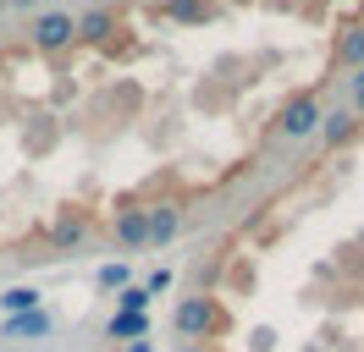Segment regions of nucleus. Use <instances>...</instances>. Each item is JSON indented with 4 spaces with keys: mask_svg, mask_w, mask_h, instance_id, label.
I'll return each instance as SVG.
<instances>
[{
    "mask_svg": "<svg viewBox=\"0 0 364 352\" xmlns=\"http://www.w3.org/2000/svg\"><path fill=\"white\" fill-rule=\"evenodd\" d=\"M171 325H177V336L182 341H188V347H205V341H215V336H227V308L215 303V297H205V292H199V297H182L177 303V319H171Z\"/></svg>",
    "mask_w": 364,
    "mask_h": 352,
    "instance_id": "1",
    "label": "nucleus"
},
{
    "mask_svg": "<svg viewBox=\"0 0 364 352\" xmlns=\"http://www.w3.org/2000/svg\"><path fill=\"white\" fill-rule=\"evenodd\" d=\"M276 132L282 138H309V132H320V99L315 94H293L287 105H282V116H276Z\"/></svg>",
    "mask_w": 364,
    "mask_h": 352,
    "instance_id": "2",
    "label": "nucleus"
},
{
    "mask_svg": "<svg viewBox=\"0 0 364 352\" xmlns=\"http://www.w3.org/2000/svg\"><path fill=\"white\" fill-rule=\"evenodd\" d=\"M28 33H33V44H39L45 55H55V50L72 44V11H39V17L28 22Z\"/></svg>",
    "mask_w": 364,
    "mask_h": 352,
    "instance_id": "3",
    "label": "nucleus"
},
{
    "mask_svg": "<svg viewBox=\"0 0 364 352\" xmlns=\"http://www.w3.org/2000/svg\"><path fill=\"white\" fill-rule=\"evenodd\" d=\"M94 231V220L83 215V209H61L55 215V226H50V242H55V253H72V248H83Z\"/></svg>",
    "mask_w": 364,
    "mask_h": 352,
    "instance_id": "4",
    "label": "nucleus"
},
{
    "mask_svg": "<svg viewBox=\"0 0 364 352\" xmlns=\"http://www.w3.org/2000/svg\"><path fill=\"white\" fill-rule=\"evenodd\" d=\"M111 231H116V242H122V248H149V220H144V209H138V204L116 209Z\"/></svg>",
    "mask_w": 364,
    "mask_h": 352,
    "instance_id": "5",
    "label": "nucleus"
},
{
    "mask_svg": "<svg viewBox=\"0 0 364 352\" xmlns=\"http://www.w3.org/2000/svg\"><path fill=\"white\" fill-rule=\"evenodd\" d=\"M144 220H149V248H166V242L182 231V209L177 204H149Z\"/></svg>",
    "mask_w": 364,
    "mask_h": 352,
    "instance_id": "6",
    "label": "nucleus"
},
{
    "mask_svg": "<svg viewBox=\"0 0 364 352\" xmlns=\"http://www.w3.org/2000/svg\"><path fill=\"white\" fill-rule=\"evenodd\" d=\"M111 33H116L111 6H94V11H83V17L72 22V39H83V44H105Z\"/></svg>",
    "mask_w": 364,
    "mask_h": 352,
    "instance_id": "7",
    "label": "nucleus"
},
{
    "mask_svg": "<svg viewBox=\"0 0 364 352\" xmlns=\"http://www.w3.org/2000/svg\"><path fill=\"white\" fill-rule=\"evenodd\" d=\"M160 17L188 22V28H205V22L215 17V6H210V0H160Z\"/></svg>",
    "mask_w": 364,
    "mask_h": 352,
    "instance_id": "8",
    "label": "nucleus"
},
{
    "mask_svg": "<svg viewBox=\"0 0 364 352\" xmlns=\"http://www.w3.org/2000/svg\"><path fill=\"white\" fill-rule=\"evenodd\" d=\"M320 132H326V143H331V149H342V143H353V138H359V116H353V110H337V116H320Z\"/></svg>",
    "mask_w": 364,
    "mask_h": 352,
    "instance_id": "9",
    "label": "nucleus"
},
{
    "mask_svg": "<svg viewBox=\"0 0 364 352\" xmlns=\"http://www.w3.org/2000/svg\"><path fill=\"white\" fill-rule=\"evenodd\" d=\"M6 336H28V341H39V336H50V314H45V308L11 314V319H6Z\"/></svg>",
    "mask_w": 364,
    "mask_h": 352,
    "instance_id": "10",
    "label": "nucleus"
},
{
    "mask_svg": "<svg viewBox=\"0 0 364 352\" xmlns=\"http://www.w3.org/2000/svg\"><path fill=\"white\" fill-rule=\"evenodd\" d=\"M144 330H149L144 314H111V319H105V336H111V341H144Z\"/></svg>",
    "mask_w": 364,
    "mask_h": 352,
    "instance_id": "11",
    "label": "nucleus"
},
{
    "mask_svg": "<svg viewBox=\"0 0 364 352\" xmlns=\"http://www.w3.org/2000/svg\"><path fill=\"white\" fill-rule=\"evenodd\" d=\"M337 66H353V72L364 66V22H353V28L337 39Z\"/></svg>",
    "mask_w": 364,
    "mask_h": 352,
    "instance_id": "12",
    "label": "nucleus"
},
{
    "mask_svg": "<svg viewBox=\"0 0 364 352\" xmlns=\"http://www.w3.org/2000/svg\"><path fill=\"white\" fill-rule=\"evenodd\" d=\"M0 303H6V319L28 314V308H39V286H11V292H0Z\"/></svg>",
    "mask_w": 364,
    "mask_h": 352,
    "instance_id": "13",
    "label": "nucleus"
},
{
    "mask_svg": "<svg viewBox=\"0 0 364 352\" xmlns=\"http://www.w3.org/2000/svg\"><path fill=\"white\" fill-rule=\"evenodd\" d=\"M94 281H100V292H122V286H133V275H127V264H105Z\"/></svg>",
    "mask_w": 364,
    "mask_h": 352,
    "instance_id": "14",
    "label": "nucleus"
},
{
    "mask_svg": "<svg viewBox=\"0 0 364 352\" xmlns=\"http://www.w3.org/2000/svg\"><path fill=\"white\" fill-rule=\"evenodd\" d=\"M149 308V292L144 286H122V297H116V314H144Z\"/></svg>",
    "mask_w": 364,
    "mask_h": 352,
    "instance_id": "15",
    "label": "nucleus"
},
{
    "mask_svg": "<svg viewBox=\"0 0 364 352\" xmlns=\"http://www.w3.org/2000/svg\"><path fill=\"white\" fill-rule=\"evenodd\" d=\"M166 286H171V270H155V275H149V281H144V292H149V297H160V292H166Z\"/></svg>",
    "mask_w": 364,
    "mask_h": 352,
    "instance_id": "16",
    "label": "nucleus"
},
{
    "mask_svg": "<svg viewBox=\"0 0 364 352\" xmlns=\"http://www.w3.org/2000/svg\"><path fill=\"white\" fill-rule=\"evenodd\" d=\"M353 116H364V88H353Z\"/></svg>",
    "mask_w": 364,
    "mask_h": 352,
    "instance_id": "17",
    "label": "nucleus"
},
{
    "mask_svg": "<svg viewBox=\"0 0 364 352\" xmlns=\"http://www.w3.org/2000/svg\"><path fill=\"white\" fill-rule=\"evenodd\" d=\"M6 6H17V11H33V6H39V0H6Z\"/></svg>",
    "mask_w": 364,
    "mask_h": 352,
    "instance_id": "18",
    "label": "nucleus"
},
{
    "mask_svg": "<svg viewBox=\"0 0 364 352\" xmlns=\"http://www.w3.org/2000/svg\"><path fill=\"white\" fill-rule=\"evenodd\" d=\"M348 83H353V88H364V66H359V72H353V77H348Z\"/></svg>",
    "mask_w": 364,
    "mask_h": 352,
    "instance_id": "19",
    "label": "nucleus"
},
{
    "mask_svg": "<svg viewBox=\"0 0 364 352\" xmlns=\"http://www.w3.org/2000/svg\"><path fill=\"white\" fill-rule=\"evenodd\" d=\"M127 352H149V341H133V347H127Z\"/></svg>",
    "mask_w": 364,
    "mask_h": 352,
    "instance_id": "20",
    "label": "nucleus"
},
{
    "mask_svg": "<svg viewBox=\"0 0 364 352\" xmlns=\"http://www.w3.org/2000/svg\"><path fill=\"white\" fill-rule=\"evenodd\" d=\"M182 352H215V347H182Z\"/></svg>",
    "mask_w": 364,
    "mask_h": 352,
    "instance_id": "21",
    "label": "nucleus"
},
{
    "mask_svg": "<svg viewBox=\"0 0 364 352\" xmlns=\"http://www.w3.org/2000/svg\"><path fill=\"white\" fill-rule=\"evenodd\" d=\"M359 22H364V6H359Z\"/></svg>",
    "mask_w": 364,
    "mask_h": 352,
    "instance_id": "22",
    "label": "nucleus"
},
{
    "mask_svg": "<svg viewBox=\"0 0 364 352\" xmlns=\"http://www.w3.org/2000/svg\"><path fill=\"white\" fill-rule=\"evenodd\" d=\"M0 11H6V0H0Z\"/></svg>",
    "mask_w": 364,
    "mask_h": 352,
    "instance_id": "23",
    "label": "nucleus"
}]
</instances>
